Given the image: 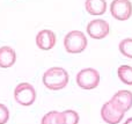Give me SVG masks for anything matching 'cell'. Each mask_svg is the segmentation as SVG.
<instances>
[{"mask_svg":"<svg viewBox=\"0 0 132 124\" xmlns=\"http://www.w3.org/2000/svg\"><path fill=\"white\" fill-rule=\"evenodd\" d=\"M68 73L63 67H51L43 74V84L51 90H59L68 84Z\"/></svg>","mask_w":132,"mask_h":124,"instance_id":"6da1fadb","label":"cell"},{"mask_svg":"<svg viewBox=\"0 0 132 124\" xmlns=\"http://www.w3.org/2000/svg\"><path fill=\"white\" fill-rule=\"evenodd\" d=\"M87 37L80 30L70 31L64 38L65 50L68 53H80L87 48Z\"/></svg>","mask_w":132,"mask_h":124,"instance_id":"7a4b0ae2","label":"cell"},{"mask_svg":"<svg viewBox=\"0 0 132 124\" xmlns=\"http://www.w3.org/2000/svg\"><path fill=\"white\" fill-rule=\"evenodd\" d=\"M14 99L21 106H31L36 100V90L30 84H19L14 89Z\"/></svg>","mask_w":132,"mask_h":124,"instance_id":"3957f363","label":"cell"},{"mask_svg":"<svg viewBox=\"0 0 132 124\" xmlns=\"http://www.w3.org/2000/svg\"><path fill=\"white\" fill-rule=\"evenodd\" d=\"M100 82V73L95 69H84L77 74V84L82 89H94Z\"/></svg>","mask_w":132,"mask_h":124,"instance_id":"277c9868","label":"cell"},{"mask_svg":"<svg viewBox=\"0 0 132 124\" xmlns=\"http://www.w3.org/2000/svg\"><path fill=\"white\" fill-rule=\"evenodd\" d=\"M124 115L125 111L118 108L111 100L105 102L101 108V117L108 124H118L123 120Z\"/></svg>","mask_w":132,"mask_h":124,"instance_id":"5b68a950","label":"cell"},{"mask_svg":"<svg viewBox=\"0 0 132 124\" xmlns=\"http://www.w3.org/2000/svg\"><path fill=\"white\" fill-rule=\"evenodd\" d=\"M110 13L116 20H129L132 15L131 1L130 0H114L110 5Z\"/></svg>","mask_w":132,"mask_h":124,"instance_id":"8992f818","label":"cell"},{"mask_svg":"<svg viewBox=\"0 0 132 124\" xmlns=\"http://www.w3.org/2000/svg\"><path fill=\"white\" fill-rule=\"evenodd\" d=\"M87 34L89 37L95 39H102L105 36H108L110 31L109 23L105 20H101V19H96V20H92L90 22L87 24Z\"/></svg>","mask_w":132,"mask_h":124,"instance_id":"52a82bcc","label":"cell"},{"mask_svg":"<svg viewBox=\"0 0 132 124\" xmlns=\"http://www.w3.org/2000/svg\"><path fill=\"white\" fill-rule=\"evenodd\" d=\"M36 44L42 50H50L56 45V35L49 29H43L37 34Z\"/></svg>","mask_w":132,"mask_h":124,"instance_id":"ba28073f","label":"cell"},{"mask_svg":"<svg viewBox=\"0 0 132 124\" xmlns=\"http://www.w3.org/2000/svg\"><path fill=\"white\" fill-rule=\"evenodd\" d=\"M111 101L126 113L132 107V93L130 90H119L111 97Z\"/></svg>","mask_w":132,"mask_h":124,"instance_id":"9c48e42d","label":"cell"},{"mask_svg":"<svg viewBox=\"0 0 132 124\" xmlns=\"http://www.w3.org/2000/svg\"><path fill=\"white\" fill-rule=\"evenodd\" d=\"M15 51L11 46H1L0 48V67L8 69L15 64Z\"/></svg>","mask_w":132,"mask_h":124,"instance_id":"30bf717a","label":"cell"},{"mask_svg":"<svg viewBox=\"0 0 132 124\" xmlns=\"http://www.w3.org/2000/svg\"><path fill=\"white\" fill-rule=\"evenodd\" d=\"M85 7L90 15H103L107 11V1L105 0H86Z\"/></svg>","mask_w":132,"mask_h":124,"instance_id":"8fae6325","label":"cell"},{"mask_svg":"<svg viewBox=\"0 0 132 124\" xmlns=\"http://www.w3.org/2000/svg\"><path fill=\"white\" fill-rule=\"evenodd\" d=\"M118 78L122 82L126 85H132V67L129 65H121L117 70Z\"/></svg>","mask_w":132,"mask_h":124,"instance_id":"7c38bea8","label":"cell"},{"mask_svg":"<svg viewBox=\"0 0 132 124\" xmlns=\"http://www.w3.org/2000/svg\"><path fill=\"white\" fill-rule=\"evenodd\" d=\"M41 124H63V116L59 111H50L45 114L41 121Z\"/></svg>","mask_w":132,"mask_h":124,"instance_id":"4fadbf2b","label":"cell"},{"mask_svg":"<svg viewBox=\"0 0 132 124\" xmlns=\"http://www.w3.org/2000/svg\"><path fill=\"white\" fill-rule=\"evenodd\" d=\"M63 124H78L79 123V115L74 110L62 111Z\"/></svg>","mask_w":132,"mask_h":124,"instance_id":"5bb4252c","label":"cell"},{"mask_svg":"<svg viewBox=\"0 0 132 124\" xmlns=\"http://www.w3.org/2000/svg\"><path fill=\"white\" fill-rule=\"evenodd\" d=\"M119 51L123 56L132 59V38H125L119 43Z\"/></svg>","mask_w":132,"mask_h":124,"instance_id":"9a60e30c","label":"cell"},{"mask_svg":"<svg viewBox=\"0 0 132 124\" xmlns=\"http://www.w3.org/2000/svg\"><path fill=\"white\" fill-rule=\"evenodd\" d=\"M9 118V111L5 104L0 103V124H6Z\"/></svg>","mask_w":132,"mask_h":124,"instance_id":"2e32d148","label":"cell"},{"mask_svg":"<svg viewBox=\"0 0 132 124\" xmlns=\"http://www.w3.org/2000/svg\"><path fill=\"white\" fill-rule=\"evenodd\" d=\"M124 124H132V117H130V118H128V120L124 122Z\"/></svg>","mask_w":132,"mask_h":124,"instance_id":"e0dca14e","label":"cell"}]
</instances>
